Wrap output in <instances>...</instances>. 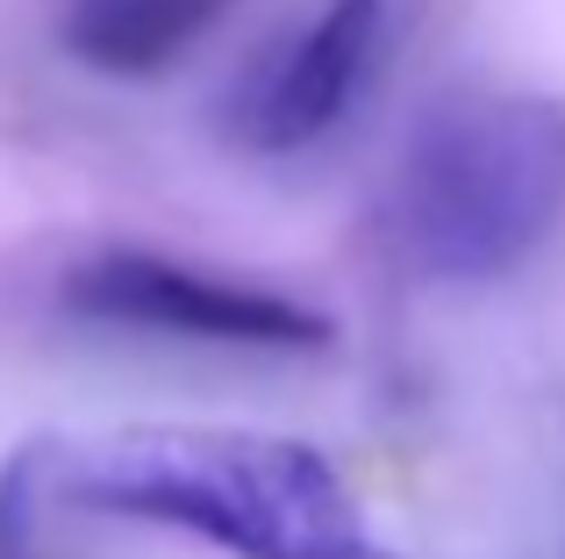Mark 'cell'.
I'll list each match as a JSON object with an SVG mask.
<instances>
[{"mask_svg": "<svg viewBox=\"0 0 565 559\" xmlns=\"http://www.w3.org/2000/svg\"><path fill=\"white\" fill-rule=\"evenodd\" d=\"M72 509L207 538L230 559H365V517L330 460L301 437L222 423H129L57 445Z\"/></svg>", "mask_w": 565, "mask_h": 559, "instance_id": "1", "label": "cell"}, {"mask_svg": "<svg viewBox=\"0 0 565 559\" xmlns=\"http://www.w3.org/2000/svg\"><path fill=\"white\" fill-rule=\"evenodd\" d=\"M565 223V101L451 94L408 129L380 194V244L408 280L480 287Z\"/></svg>", "mask_w": 565, "mask_h": 559, "instance_id": "2", "label": "cell"}, {"mask_svg": "<svg viewBox=\"0 0 565 559\" xmlns=\"http://www.w3.org/2000/svg\"><path fill=\"white\" fill-rule=\"evenodd\" d=\"M57 302L86 323H122L158 337H201V345H250V351H322L337 323L322 308L273 287L193 273L166 252H94L57 280Z\"/></svg>", "mask_w": 565, "mask_h": 559, "instance_id": "3", "label": "cell"}, {"mask_svg": "<svg viewBox=\"0 0 565 559\" xmlns=\"http://www.w3.org/2000/svg\"><path fill=\"white\" fill-rule=\"evenodd\" d=\"M386 43V0H322V14L294 43H279L230 94V137L244 151H301L330 137L365 94Z\"/></svg>", "mask_w": 565, "mask_h": 559, "instance_id": "4", "label": "cell"}, {"mask_svg": "<svg viewBox=\"0 0 565 559\" xmlns=\"http://www.w3.org/2000/svg\"><path fill=\"white\" fill-rule=\"evenodd\" d=\"M236 0H72L57 43L86 72L108 80H158L172 72Z\"/></svg>", "mask_w": 565, "mask_h": 559, "instance_id": "5", "label": "cell"}, {"mask_svg": "<svg viewBox=\"0 0 565 559\" xmlns=\"http://www.w3.org/2000/svg\"><path fill=\"white\" fill-rule=\"evenodd\" d=\"M57 481V445L29 437L0 460V559H36V509Z\"/></svg>", "mask_w": 565, "mask_h": 559, "instance_id": "6", "label": "cell"}]
</instances>
